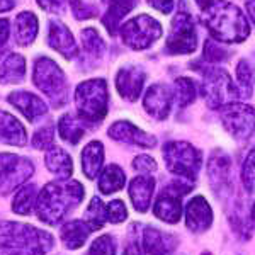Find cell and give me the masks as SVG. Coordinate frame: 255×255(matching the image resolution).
<instances>
[{"label": "cell", "instance_id": "cell-1", "mask_svg": "<svg viewBox=\"0 0 255 255\" xmlns=\"http://www.w3.org/2000/svg\"><path fill=\"white\" fill-rule=\"evenodd\" d=\"M85 191L79 180H55L39 191L36 201V215L43 223L56 226L72 209L84 201Z\"/></svg>", "mask_w": 255, "mask_h": 255}, {"label": "cell", "instance_id": "cell-25", "mask_svg": "<svg viewBox=\"0 0 255 255\" xmlns=\"http://www.w3.org/2000/svg\"><path fill=\"white\" fill-rule=\"evenodd\" d=\"M38 31H39L38 17L32 12L24 10L17 14L14 24V39L19 46H29L31 43H34Z\"/></svg>", "mask_w": 255, "mask_h": 255}, {"label": "cell", "instance_id": "cell-44", "mask_svg": "<svg viewBox=\"0 0 255 255\" xmlns=\"http://www.w3.org/2000/svg\"><path fill=\"white\" fill-rule=\"evenodd\" d=\"M9 36H10V24L7 19H0V56L3 55L9 43Z\"/></svg>", "mask_w": 255, "mask_h": 255}, {"label": "cell", "instance_id": "cell-4", "mask_svg": "<svg viewBox=\"0 0 255 255\" xmlns=\"http://www.w3.org/2000/svg\"><path fill=\"white\" fill-rule=\"evenodd\" d=\"M75 106L77 114L89 126L101 125V121L108 116L109 109V92L108 82L104 79H90L77 85L75 89Z\"/></svg>", "mask_w": 255, "mask_h": 255}, {"label": "cell", "instance_id": "cell-35", "mask_svg": "<svg viewBox=\"0 0 255 255\" xmlns=\"http://www.w3.org/2000/svg\"><path fill=\"white\" fill-rule=\"evenodd\" d=\"M84 220L87 221V225L92 228V232H97L102 226L108 223V218H106V204L101 201V197H92L89 203L87 209L84 213Z\"/></svg>", "mask_w": 255, "mask_h": 255}, {"label": "cell", "instance_id": "cell-28", "mask_svg": "<svg viewBox=\"0 0 255 255\" xmlns=\"http://www.w3.org/2000/svg\"><path fill=\"white\" fill-rule=\"evenodd\" d=\"M104 165V145L101 141H90L82 150V172L87 179H96Z\"/></svg>", "mask_w": 255, "mask_h": 255}, {"label": "cell", "instance_id": "cell-29", "mask_svg": "<svg viewBox=\"0 0 255 255\" xmlns=\"http://www.w3.org/2000/svg\"><path fill=\"white\" fill-rule=\"evenodd\" d=\"M136 3L138 0H109V7L102 17V24L109 31V34H116L123 19L136 7Z\"/></svg>", "mask_w": 255, "mask_h": 255}, {"label": "cell", "instance_id": "cell-40", "mask_svg": "<svg viewBox=\"0 0 255 255\" xmlns=\"http://www.w3.org/2000/svg\"><path fill=\"white\" fill-rule=\"evenodd\" d=\"M70 7H72V12H73V15H75V19H79V20L92 19L97 15V7L89 2H84V0H70Z\"/></svg>", "mask_w": 255, "mask_h": 255}, {"label": "cell", "instance_id": "cell-34", "mask_svg": "<svg viewBox=\"0 0 255 255\" xmlns=\"http://www.w3.org/2000/svg\"><path fill=\"white\" fill-rule=\"evenodd\" d=\"M255 84V73L254 68L247 60H240L237 65V97H250Z\"/></svg>", "mask_w": 255, "mask_h": 255}, {"label": "cell", "instance_id": "cell-23", "mask_svg": "<svg viewBox=\"0 0 255 255\" xmlns=\"http://www.w3.org/2000/svg\"><path fill=\"white\" fill-rule=\"evenodd\" d=\"M92 228L85 220H70L60 230V240L68 250H79L89 240Z\"/></svg>", "mask_w": 255, "mask_h": 255}, {"label": "cell", "instance_id": "cell-7", "mask_svg": "<svg viewBox=\"0 0 255 255\" xmlns=\"http://www.w3.org/2000/svg\"><path fill=\"white\" fill-rule=\"evenodd\" d=\"M165 49L168 55H191L197 49L196 22L187 7L184 5V0L182 7L170 22V32H168Z\"/></svg>", "mask_w": 255, "mask_h": 255}, {"label": "cell", "instance_id": "cell-5", "mask_svg": "<svg viewBox=\"0 0 255 255\" xmlns=\"http://www.w3.org/2000/svg\"><path fill=\"white\" fill-rule=\"evenodd\" d=\"M32 82L46 96L53 108H63L68 102V82L63 70L56 61L48 56H41L32 67Z\"/></svg>", "mask_w": 255, "mask_h": 255}, {"label": "cell", "instance_id": "cell-43", "mask_svg": "<svg viewBox=\"0 0 255 255\" xmlns=\"http://www.w3.org/2000/svg\"><path fill=\"white\" fill-rule=\"evenodd\" d=\"M38 5L49 14H63L65 12V0H36Z\"/></svg>", "mask_w": 255, "mask_h": 255}, {"label": "cell", "instance_id": "cell-18", "mask_svg": "<svg viewBox=\"0 0 255 255\" xmlns=\"http://www.w3.org/2000/svg\"><path fill=\"white\" fill-rule=\"evenodd\" d=\"M177 237L155 226H145L141 233V249L146 255H170L177 247Z\"/></svg>", "mask_w": 255, "mask_h": 255}, {"label": "cell", "instance_id": "cell-8", "mask_svg": "<svg viewBox=\"0 0 255 255\" xmlns=\"http://www.w3.org/2000/svg\"><path fill=\"white\" fill-rule=\"evenodd\" d=\"M119 34H121L123 43L129 49L143 51V49L150 48L155 41L160 39V36H162V24L157 19L151 17V15L141 14L123 24L119 27Z\"/></svg>", "mask_w": 255, "mask_h": 255}, {"label": "cell", "instance_id": "cell-6", "mask_svg": "<svg viewBox=\"0 0 255 255\" xmlns=\"http://www.w3.org/2000/svg\"><path fill=\"white\" fill-rule=\"evenodd\" d=\"M162 153L170 174L187 182H194L197 179L201 163H203V155L196 146L187 141H168L163 146Z\"/></svg>", "mask_w": 255, "mask_h": 255}, {"label": "cell", "instance_id": "cell-42", "mask_svg": "<svg viewBox=\"0 0 255 255\" xmlns=\"http://www.w3.org/2000/svg\"><path fill=\"white\" fill-rule=\"evenodd\" d=\"M133 168L139 174H151V172L157 170V162L150 157V155H138L136 158L133 160Z\"/></svg>", "mask_w": 255, "mask_h": 255}, {"label": "cell", "instance_id": "cell-47", "mask_svg": "<svg viewBox=\"0 0 255 255\" xmlns=\"http://www.w3.org/2000/svg\"><path fill=\"white\" fill-rule=\"evenodd\" d=\"M17 5V0H0V12H9Z\"/></svg>", "mask_w": 255, "mask_h": 255}, {"label": "cell", "instance_id": "cell-12", "mask_svg": "<svg viewBox=\"0 0 255 255\" xmlns=\"http://www.w3.org/2000/svg\"><path fill=\"white\" fill-rule=\"evenodd\" d=\"M208 177L218 199H228L233 192L232 160L223 150H215L208 162Z\"/></svg>", "mask_w": 255, "mask_h": 255}, {"label": "cell", "instance_id": "cell-27", "mask_svg": "<svg viewBox=\"0 0 255 255\" xmlns=\"http://www.w3.org/2000/svg\"><path fill=\"white\" fill-rule=\"evenodd\" d=\"M26 79V60L19 53H10L0 65V85H15Z\"/></svg>", "mask_w": 255, "mask_h": 255}, {"label": "cell", "instance_id": "cell-9", "mask_svg": "<svg viewBox=\"0 0 255 255\" xmlns=\"http://www.w3.org/2000/svg\"><path fill=\"white\" fill-rule=\"evenodd\" d=\"M201 94L204 97V102L211 109H221L232 99L237 97L235 85L232 82V77L223 68L211 67L203 73L201 82Z\"/></svg>", "mask_w": 255, "mask_h": 255}, {"label": "cell", "instance_id": "cell-48", "mask_svg": "<svg viewBox=\"0 0 255 255\" xmlns=\"http://www.w3.org/2000/svg\"><path fill=\"white\" fill-rule=\"evenodd\" d=\"M250 216H252V221L255 223V201H254V206H252V211H250Z\"/></svg>", "mask_w": 255, "mask_h": 255}, {"label": "cell", "instance_id": "cell-38", "mask_svg": "<svg viewBox=\"0 0 255 255\" xmlns=\"http://www.w3.org/2000/svg\"><path fill=\"white\" fill-rule=\"evenodd\" d=\"M32 146L36 150H49L51 146H55V128L53 126L39 128L32 134Z\"/></svg>", "mask_w": 255, "mask_h": 255}, {"label": "cell", "instance_id": "cell-49", "mask_svg": "<svg viewBox=\"0 0 255 255\" xmlns=\"http://www.w3.org/2000/svg\"><path fill=\"white\" fill-rule=\"evenodd\" d=\"M196 2H197V3H199V5H201V7H203V5H204V3H206V2H208V0H196Z\"/></svg>", "mask_w": 255, "mask_h": 255}, {"label": "cell", "instance_id": "cell-15", "mask_svg": "<svg viewBox=\"0 0 255 255\" xmlns=\"http://www.w3.org/2000/svg\"><path fill=\"white\" fill-rule=\"evenodd\" d=\"M109 138L126 145L141 146V148H153L157 145V138L153 134H148L146 131L139 129L129 121H116L113 123L108 131Z\"/></svg>", "mask_w": 255, "mask_h": 255}, {"label": "cell", "instance_id": "cell-37", "mask_svg": "<svg viewBox=\"0 0 255 255\" xmlns=\"http://www.w3.org/2000/svg\"><path fill=\"white\" fill-rule=\"evenodd\" d=\"M242 182L249 192L255 191V145L249 151L247 158L244 160V165H242Z\"/></svg>", "mask_w": 255, "mask_h": 255}, {"label": "cell", "instance_id": "cell-46", "mask_svg": "<svg viewBox=\"0 0 255 255\" xmlns=\"http://www.w3.org/2000/svg\"><path fill=\"white\" fill-rule=\"evenodd\" d=\"M131 232H133V226H131ZM131 235H133V238H131L129 244L126 245L123 255H143V249H141V245L138 244L136 238H134V232L131 233Z\"/></svg>", "mask_w": 255, "mask_h": 255}, {"label": "cell", "instance_id": "cell-24", "mask_svg": "<svg viewBox=\"0 0 255 255\" xmlns=\"http://www.w3.org/2000/svg\"><path fill=\"white\" fill-rule=\"evenodd\" d=\"M44 165L53 175H56L60 180H67L73 174V162L72 157L60 146H51L46 150L44 155Z\"/></svg>", "mask_w": 255, "mask_h": 255}, {"label": "cell", "instance_id": "cell-31", "mask_svg": "<svg viewBox=\"0 0 255 255\" xmlns=\"http://www.w3.org/2000/svg\"><path fill=\"white\" fill-rule=\"evenodd\" d=\"M38 194H39V191L34 184H24L22 187L17 189V194L14 196V201H12V211L20 216L31 215L36 208Z\"/></svg>", "mask_w": 255, "mask_h": 255}, {"label": "cell", "instance_id": "cell-13", "mask_svg": "<svg viewBox=\"0 0 255 255\" xmlns=\"http://www.w3.org/2000/svg\"><path fill=\"white\" fill-rule=\"evenodd\" d=\"M146 80V73L139 65H125L116 73V90L125 101L134 102L138 101L143 92Z\"/></svg>", "mask_w": 255, "mask_h": 255}, {"label": "cell", "instance_id": "cell-2", "mask_svg": "<svg viewBox=\"0 0 255 255\" xmlns=\"http://www.w3.org/2000/svg\"><path fill=\"white\" fill-rule=\"evenodd\" d=\"M201 19L209 34L221 43H244L250 36L245 14L226 0H208L203 5Z\"/></svg>", "mask_w": 255, "mask_h": 255}, {"label": "cell", "instance_id": "cell-20", "mask_svg": "<svg viewBox=\"0 0 255 255\" xmlns=\"http://www.w3.org/2000/svg\"><path fill=\"white\" fill-rule=\"evenodd\" d=\"M155 191V179L151 175H138L128 186V194L133 203V208L138 213H146L151 204V197Z\"/></svg>", "mask_w": 255, "mask_h": 255}, {"label": "cell", "instance_id": "cell-50", "mask_svg": "<svg viewBox=\"0 0 255 255\" xmlns=\"http://www.w3.org/2000/svg\"><path fill=\"white\" fill-rule=\"evenodd\" d=\"M102 2H104V3H109V0H102Z\"/></svg>", "mask_w": 255, "mask_h": 255}, {"label": "cell", "instance_id": "cell-11", "mask_svg": "<svg viewBox=\"0 0 255 255\" xmlns=\"http://www.w3.org/2000/svg\"><path fill=\"white\" fill-rule=\"evenodd\" d=\"M221 123L237 141H247L255 131V108L242 102H228L221 108Z\"/></svg>", "mask_w": 255, "mask_h": 255}, {"label": "cell", "instance_id": "cell-3", "mask_svg": "<svg viewBox=\"0 0 255 255\" xmlns=\"http://www.w3.org/2000/svg\"><path fill=\"white\" fill-rule=\"evenodd\" d=\"M55 245L49 232L19 221H0V252L46 255Z\"/></svg>", "mask_w": 255, "mask_h": 255}, {"label": "cell", "instance_id": "cell-16", "mask_svg": "<svg viewBox=\"0 0 255 255\" xmlns=\"http://www.w3.org/2000/svg\"><path fill=\"white\" fill-rule=\"evenodd\" d=\"M48 44L65 60H73L79 56V46L72 31L61 20H49L48 24Z\"/></svg>", "mask_w": 255, "mask_h": 255}, {"label": "cell", "instance_id": "cell-14", "mask_svg": "<svg viewBox=\"0 0 255 255\" xmlns=\"http://www.w3.org/2000/svg\"><path fill=\"white\" fill-rule=\"evenodd\" d=\"M172 102H174V96H172V89L165 84H153L148 87L143 97V109L146 111L153 119L157 121H163L168 118L172 111Z\"/></svg>", "mask_w": 255, "mask_h": 255}, {"label": "cell", "instance_id": "cell-19", "mask_svg": "<svg viewBox=\"0 0 255 255\" xmlns=\"http://www.w3.org/2000/svg\"><path fill=\"white\" fill-rule=\"evenodd\" d=\"M213 225V209L206 197L196 196L186 204V226L192 233H203Z\"/></svg>", "mask_w": 255, "mask_h": 255}, {"label": "cell", "instance_id": "cell-30", "mask_svg": "<svg viewBox=\"0 0 255 255\" xmlns=\"http://www.w3.org/2000/svg\"><path fill=\"white\" fill-rule=\"evenodd\" d=\"M97 177H99V182H97L99 191L106 196L121 191L126 184L125 170H123L119 165H116V163H111V165H108L104 170H101V174H99Z\"/></svg>", "mask_w": 255, "mask_h": 255}, {"label": "cell", "instance_id": "cell-32", "mask_svg": "<svg viewBox=\"0 0 255 255\" xmlns=\"http://www.w3.org/2000/svg\"><path fill=\"white\" fill-rule=\"evenodd\" d=\"M82 48L87 58L92 61H101L102 56L106 55V43L101 38V34L94 27H87L82 31Z\"/></svg>", "mask_w": 255, "mask_h": 255}, {"label": "cell", "instance_id": "cell-22", "mask_svg": "<svg viewBox=\"0 0 255 255\" xmlns=\"http://www.w3.org/2000/svg\"><path fill=\"white\" fill-rule=\"evenodd\" d=\"M0 141L10 146H24L27 143L26 128L5 111H0Z\"/></svg>", "mask_w": 255, "mask_h": 255}, {"label": "cell", "instance_id": "cell-26", "mask_svg": "<svg viewBox=\"0 0 255 255\" xmlns=\"http://www.w3.org/2000/svg\"><path fill=\"white\" fill-rule=\"evenodd\" d=\"M89 125L82 119L79 114L67 113L60 118L58 121V133L60 138L63 141H67L68 145H79V141L84 138V134L87 133Z\"/></svg>", "mask_w": 255, "mask_h": 255}, {"label": "cell", "instance_id": "cell-21", "mask_svg": "<svg viewBox=\"0 0 255 255\" xmlns=\"http://www.w3.org/2000/svg\"><path fill=\"white\" fill-rule=\"evenodd\" d=\"M32 172H34V163L26 157H19L17 163L10 168L9 174L0 182V196H7L12 191H17L19 187H22L26 180L32 175Z\"/></svg>", "mask_w": 255, "mask_h": 255}, {"label": "cell", "instance_id": "cell-17", "mask_svg": "<svg viewBox=\"0 0 255 255\" xmlns=\"http://www.w3.org/2000/svg\"><path fill=\"white\" fill-rule=\"evenodd\" d=\"M7 102L10 106H14L31 123H36L38 119L46 116L48 113L46 102L36 96V94L27 92V90H14V92H10L7 96Z\"/></svg>", "mask_w": 255, "mask_h": 255}, {"label": "cell", "instance_id": "cell-39", "mask_svg": "<svg viewBox=\"0 0 255 255\" xmlns=\"http://www.w3.org/2000/svg\"><path fill=\"white\" fill-rule=\"evenodd\" d=\"M106 218H108V223L119 225L123 221H126L128 218V209L121 199H114L111 203L106 204Z\"/></svg>", "mask_w": 255, "mask_h": 255}, {"label": "cell", "instance_id": "cell-33", "mask_svg": "<svg viewBox=\"0 0 255 255\" xmlns=\"http://www.w3.org/2000/svg\"><path fill=\"white\" fill-rule=\"evenodd\" d=\"M172 96L174 101L177 102L180 109L191 106L197 97V87L194 84V80L187 79V77H179L174 82V87H172Z\"/></svg>", "mask_w": 255, "mask_h": 255}, {"label": "cell", "instance_id": "cell-41", "mask_svg": "<svg viewBox=\"0 0 255 255\" xmlns=\"http://www.w3.org/2000/svg\"><path fill=\"white\" fill-rule=\"evenodd\" d=\"M228 51L225 48H221L220 44L213 43V41H206L204 43V53H203V58L208 61V63H220L228 58Z\"/></svg>", "mask_w": 255, "mask_h": 255}, {"label": "cell", "instance_id": "cell-10", "mask_svg": "<svg viewBox=\"0 0 255 255\" xmlns=\"http://www.w3.org/2000/svg\"><path fill=\"white\" fill-rule=\"evenodd\" d=\"M192 182H187L184 179H177L170 182L160 191V194L155 199L153 215L162 220L163 223L175 225L182 218V197L191 192Z\"/></svg>", "mask_w": 255, "mask_h": 255}, {"label": "cell", "instance_id": "cell-45", "mask_svg": "<svg viewBox=\"0 0 255 255\" xmlns=\"http://www.w3.org/2000/svg\"><path fill=\"white\" fill-rule=\"evenodd\" d=\"M155 10L162 12V14H170L174 10V0H146Z\"/></svg>", "mask_w": 255, "mask_h": 255}, {"label": "cell", "instance_id": "cell-51", "mask_svg": "<svg viewBox=\"0 0 255 255\" xmlns=\"http://www.w3.org/2000/svg\"><path fill=\"white\" fill-rule=\"evenodd\" d=\"M254 2H255V0H254Z\"/></svg>", "mask_w": 255, "mask_h": 255}, {"label": "cell", "instance_id": "cell-36", "mask_svg": "<svg viewBox=\"0 0 255 255\" xmlns=\"http://www.w3.org/2000/svg\"><path fill=\"white\" fill-rule=\"evenodd\" d=\"M116 238L106 233L92 242L85 255H116Z\"/></svg>", "mask_w": 255, "mask_h": 255}]
</instances>
